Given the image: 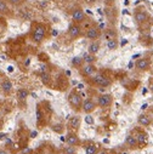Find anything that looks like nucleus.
<instances>
[{
    "label": "nucleus",
    "mask_w": 153,
    "mask_h": 154,
    "mask_svg": "<svg viewBox=\"0 0 153 154\" xmlns=\"http://www.w3.org/2000/svg\"><path fill=\"white\" fill-rule=\"evenodd\" d=\"M84 149H85V154H97V147L94 143L86 144L84 147Z\"/></svg>",
    "instance_id": "obj_17"
},
{
    "label": "nucleus",
    "mask_w": 153,
    "mask_h": 154,
    "mask_svg": "<svg viewBox=\"0 0 153 154\" xmlns=\"http://www.w3.org/2000/svg\"><path fill=\"white\" fill-rule=\"evenodd\" d=\"M63 154H76V149H75V147L68 144V147H64Z\"/></svg>",
    "instance_id": "obj_23"
},
{
    "label": "nucleus",
    "mask_w": 153,
    "mask_h": 154,
    "mask_svg": "<svg viewBox=\"0 0 153 154\" xmlns=\"http://www.w3.org/2000/svg\"><path fill=\"white\" fill-rule=\"evenodd\" d=\"M66 141H67V143H68L69 146H73V147H75V146L79 144V137L76 136L75 134H68V135L66 136Z\"/></svg>",
    "instance_id": "obj_10"
},
{
    "label": "nucleus",
    "mask_w": 153,
    "mask_h": 154,
    "mask_svg": "<svg viewBox=\"0 0 153 154\" xmlns=\"http://www.w3.org/2000/svg\"><path fill=\"white\" fill-rule=\"evenodd\" d=\"M118 46H119V44H118V42H117L116 39H111V40L107 42V48H108V50H111V51L117 50Z\"/></svg>",
    "instance_id": "obj_19"
},
{
    "label": "nucleus",
    "mask_w": 153,
    "mask_h": 154,
    "mask_svg": "<svg viewBox=\"0 0 153 154\" xmlns=\"http://www.w3.org/2000/svg\"><path fill=\"white\" fill-rule=\"evenodd\" d=\"M38 136V131H32L30 132V138H35Z\"/></svg>",
    "instance_id": "obj_31"
},
{
    "label": "nucleus",
    "mask_w": 153,
    "mask_h": 154,
    "mask_svg": "<svg viewBox=\"0 0 153 154\" xmlns=\"http://www.w3.org/2000/svg\"><path fill=\"white\" fill-rule=\"evenodd\" d=\"M83 89H84V85L83 84H79L78 85V90H83Z\"/></svg>",
    "instance_id": "obj_38"
},
{
    "label": "nucleus",
    "mask_w": 153,
    "mask_h": 154,
    "mask_svg": "<svg viewBox=\"0 0 153 154\" xmlns=\"http://www.w3.org/2000/svg\"><path fill=\"white\" fill-rule=\"evenodd\" d=\"M92 80H94V83H95L97 86H100V88H106V86H108V85L111 84V82L106 78L105 75H102V74L95 75Z\"/></svg>",
    "instance_id": "obj_4"
},
{
    "label": "nucleus",
    "mask_w": 153,
    "mask_h": 154,
    "mask_svg": "<svg viewBox=\"0 0 153 154\" xmlns=\"http://www.w3.org/2000/svg\"><path fill=\"white\" fill-rule=\"evenodd\" d=\"M95 67L92 66V64H85L83 68H82V74L83 75H85V76H90V75H92L94 73H95Z\"/></svg>",
    "instance_id": "obj_12"
},
{
    "label": "nucleus",
    "mask_w": 153,
    "mask_h": 154,
    "mask_svg": "<svg viewBox=\"0 0 153 154\" xmlns=\"http://www.w3.org/2000/svg\"><path fill=\"white\" fill-rule=\"evenodd\" d=\"M42 80H43V83H44V84H48V83H49V80H50V74H49V73L43 72V73H42Z\"/></svg>",
    "instance_id": "obj_26"
},
{
    "label": "nucleus",
    "mask_w": 153,
    "mask_h": 154,
    "mask_svg": "<svg viewBox=\"0 0 153 154\" xmlns=\"http://www.w3.org/2000/svg\"><path fill=\"white\" fill-rule=\"evenodd\" d=\"M68 125H69V128H72V129H74V130L79 129V126H80V118H79V117H73V118H70Z\"/></svg>",
    "instance_id": "obj_15"
},
{
    "label": "nucleus",
    "mask_w": 153,
    "mask_h": 154,
    "mask_svg": "<svg viewBox=\"0 0 153 154\" xmlns=\"http://www.w3.org/2000/svg\"><path fill=\"white\" fill-rule=\"evenodd\" d=\"M72 18L75 23H79V22H83L84 18H85V15L83 12V10L80 9H75L73 12H72Z\"/></svg>",
    "instance_id": "obj_8"
},
{
    "label": "nucleus",
    "mask_w": 153,
    "mask_h": 154,
    "mask_svg": "<svg viewBox=\"0 0 153 154\" xmlns=\"http://www.w3.org/2000/svg\"><path fill=\"white\" fill-rule=\"evenodd\" d=\"M30 154H40V153H30Z\"/></svg>",
    "instance_id": "obj_43"
},
{
    "label": "nucleus",
    "mask_w": 153,
    "mask_h": 154,
    "mask_svg": "<svg viewBox=\"0 0 153 154\" xmlns=\"http://www.w3.org/2000/svg\"><path fill=\"white\" fill-rule=\"evenodd\" d=\"M24 64H26V66H28V64H29V58H27V60H26V62H24Z\"/></svg>",
    "instance_id": "obj_40"
},
{
    "label": "nucleus",
    "mask_w": 153,
    "mask_h": 154,
    "mask_svg": "<svg viewBox=\"0 0 153 154\" xmlns=\"http://www.w3.org/2000/svg\"><path fill=\"white\" fill-rule=\"evenodd\" d=\"M2 90L5 92V94H10L11 90H12V83L9 80V79H5L3 83H2Z\"/></svg>",
    "instance_id": "obj_14"
},
{
    "label": "nucleus",
    "mask_w": 153,
    "mask_h": 154,
    "mask_svg": "<svg viewBox=\"0 0 153 154\" xmlns=\"http://www.w3.org/2000/svg\"><path fill=\"white\" fill-rule=\"evenodd\" d=\"M128 44V40L126 39H123V42L120 43V46H124V45H126Z\"/></svg>",
    "instance_id": "obj_33"
},
{
    "label": "nucleus",
    "mask_w": 153,
    "mask_h": 154,
    "mask_svg": "<svg viewBox=\"0 0 153 154\" xmlns=\"http://www.w3.org/2000/svg\"><path fill=\"white\" fill-rule=\"evenodd\" d=\"M89 52L90 54H92V55H95V54H97L98 52V50H100V44L98 43H91L90 45H89Z\"/></svg>",
    "instance_id": "obj_20"
},
{
    "label": "nucleus",
    "mask_w": 153,
    "mask_h": 154,
    "mask_svg": "<svg viewBox=\"0 0 153 154\" xmlns=\"http://www.w3.org/2000/svg\"><path fill=\"white\" fill-rule=\"evenodd\" d=\"M68 102L74 109H79L82 107V96L76 92H70L68 96Z\"/></svg>",
    "instance_id": "obj_2"
},
{
    "label": "nucleus",
    "mask_w": 153,
    "mask_h": 154,
    "mask_svg": "<svg viewBox=\"0 0 153 154\" xmlns=\"http://www.w3.org/2000/svg\"><path fill=\"white\" fill-rule=\"evenodd\" d=\"M28 95H29V92H28V90H26V89H20V90L17 91V98L21 100V101L26 100V98L28 97Z\"/></svg>",
    "instance_id": "obj_21"
},
{
    "label": "nucleus",
    "mask_w": 153,
    "mask_h": 154,
    "mask_svg": "<svg viewBox=\"0 0 153 154\" xmlns=\"http://www.w3.org/2000/svg\"><path fill=\"white\" fill-rule=\"evenodd\" d=\"M112 102H113L112 95H109V94H103V95H101V96L98 97L97 104H98L101 108H106V107H109V106L112 104Z\"/></svg>",
    "instance_id": "obj_3"
},
{
    "label": "nucleus",
    "mask_w": 153,
    "mask_h": 154,
    "mask_svg": "<svg viewBox=\"0 0 153 154\" xmlns=\"http://www.w3.org/2000/svg\"><path fill=\"white\" fill-rule=\"evenodd\" d=\"M85 123L89 124V125H92L94 124V118L91 117V115H86L85 117Z\"/></svg>",
    "instance_id": "obj_28"
},
{
    "label": "nucleus",
    "mask_w": 153,
    "mask_h": 154,
    "mask_svg": "<svg viewBox=\"0 0 153 154\" xmlns=\"http://www.w3.org/2000/svg\"><path fill=\"white\" fill-rule=\"evenodd\" d=\"M68 34L72 39H76V38H79L80 34H82V28L78 26V24H70L69 28H68Z\"/></svg>",
    "instance_id": "obj_6"
},
{
    "label": "nucleus",
    "mask_w": 153,
    "mask_h": 154,
    "mask_svg": "<svg viewBox=\"0 0 153 154\" xmlns=\"http://www.w3.org/2000/svg\"><path fill=\"white\" fill-rule=\"evenodd\" d=\"M97 154H108V153H107V150H105V149H102V150H100V152H97Z\"/></svg>",
    "instance_id": "obj_35"
},
{
    "label": "nucleus",
    "mask_w": 153,
    "mask_h": 154,
    "mask_svg": "<svg viewBox=\"0 0 153 154\" xmlns=\"http://www.w3.org/2000/svg\"><path fill=\"white\" fill-rule=\"evenodd\" d=\"M147 106H148V104H147V103H146V104H143V106H142V107H141V109H142V110H145V109H146V108H147Z\"/></svg>",
    "instance_id": "obj_39"
},
{
    "label": "nucleus",
    "mask_w": 153,
    "mask_h": 154,
    "mask_svg": "<svg viewBox=\"0 0 153 154\" xmlns=\"http://www.w3.org/2000/svg\"><path fill=\"white\" fill-rule=\"evenodd\" d=\"M8 2L10 4H12V5H20L22 3V0H8Z\"/></svg>",
    "instance_id": "obj_29"
},
{
    "label": "nucleus",
    "mask_w": 153,
    "mask_h": 154,
    "mask_svg": "<svg viewBox=\"0 0 153 154\" xmlns=\"http://www.w3.org/2000/svg\"><path fill=\"white\" fill-rule=\"evenodd\" d=\"M83 62H84V60H83L82 57H78V56L72 58V64H73L74 67H82Z\"/></svg>",
    "instance_id": "obj_22"
},
{
    "label": "nucleus",
    "mask_w": 153,
    "mask_h": 154,
    "mask_svg": "<svg viewBox=\"0 0 153 154\" xmlns=\"http://www.w3.org/2000/svg\"><path fill=\"white\" fill-rule=\"evenodd\" d=\"M100 36V32H98V29L97 28H89L88 30H86V38L88 39H91V40H95V39H97V38Z\"/></svg>",
    "instance_id": "obj_11"
},
{
    "label": "nucleus",
    "mask_w": 153,
    "mask_h": 154,
    "mask_svg": "<svg viewBox=\"0 0 153 154\" xmlns=\"http://www.w3.org/2000/svg\"><path fill=\"white\" fill-rule=\"evenodd\" d=\"M83 60H84L85 63H88V64H92V63L96 61V57H95V55L88 52V54H85V55L83 56Z\"/></svg>",
    "instance_id": "obj_18"
},
{
    "label": "nucleus",
    "mask_w": 153,
    "mask_h": 154,
    "mask_svg": "<svg viewBox=\"0 0 153 154\" xmlns=\"http://www.w3.org/2000/svg\"><path fill=\"white\" fill-rule=\"evenodd\" d=\"M57 34H58V32H57V29H52V35H54V36H56Z\"/></svg>",
    "instance_id": "obj_36"
},
{
    "label": "nucleus",
    "mask_w": 153,
    "mask_h": 154,
    "mask_svg": "<svg viewBox=\"0 0 153 154\" xmlns=\"http://www.w3.org/2000/svg\"><path fill=\"white\" fill-rule=\"evenodd\" d=\"M9 11V8H8V4L3 0H0V14H5Z\"/></svg>",
    "instance_id": "obj_25"
},
{
    "label": "nucleus",
    "mask_w": 153,
    "mask_h": 154,
    "mask_svg": "<svg viewBox=\"0 0 153 154\" xmlns=\"http://www.w3.org/2000/svg\"><path fill=\"white\" fill-rule=\"evenodd\" d=\"M0 154H9V152L5 149H0Z\"/></svg>",
    "instance_id": "obj_34"
},
{
    "label": "nucleus",
    "mask_w": 153,
    "mask_h": 154,
    "mask_svg": "<svg viewBox=\"0 0 153 154\" xmlns=\"http://www.w3.org/2000/svg\"><path fill=\"white\" fill-rule=\"evenodd\" d=\"M137 122H139V124H140V125H142V126H148V125L151 124V119L147 117V115H145V114L139 115Z\"/></svg>",
    "instance_id": "obj_16"
},
{
    "label": "nucleus",
    "mask_w": 153,
    "mask_h": 154,
    "mask_svg": "<svg viewBox=\"0 0 153 154\" xmlns=\"http://www.w3.org/2000/svg\"><path fill=\"white\" fill-rule=\"evenodd\" d=\"M133 67H134V63H133V62H130V63L128 64V68H129V69H131Z\"/></svg>",
    "instance_id": "obj_37"
},
{
    "label": "nucleus",
    "mask_w": 153,
    "mask_h": 154,
    "mask_svg": "<svg viewBox=\"0 0 153 154\" xmlns=\"http://www.w3.org/2000/svg\"><path fill=\"white\" fill-rule=\"evenodd\" d=\"M22 153H23V154H30V153H33V152H32L30 148H24V149H22Z\"/></svg>",
    "instance_id": "obj_30"
},
{
    "label": "nucleus",
    "mask_w": 153,
    "mask_h": 154,
    "mask_svg": "<svg viewBox=\"0 0 153 154\" xmlns=\"http://www.w3.org/2000/svg\"><path fill=\"white\" fill-rule=\"evenodd\" d=\"M125 144H126L129 148H137V146H139L136 137H134V136H131V135L126 136V138H125Z\"/></svg>",
    "instance_id": "obj_13"
},
{
    "label": "nucleus",
    "mask_w": 153,
    "mask_h": 154,
    "mask_svg": "<svg viewBox=\"0 0 153 154\" xmlns=\"http://www.w3.org/2000/svg\"><path fill=\"white\" fill-rule=\"evenodd\" d=\"M136 140H137V143H139V144H145V143H146V141H147L146 135H145V134H142V132H140V134L137 135Z\"/></svg>",
    "instance_id": "obj_24"
},
{
    "label": "nucleus",
    "mask_w": 153,
    "mask_h": 154,
    "mask_svg": "<svg viewBox=\"0 0 153 154\" xmlns=\"http://www.w3.org/2000/svg\"><path fill=\"white\" fill-rule=\"evenodd\" d=\"M95 108H96V104H95L91 100H85V101L83 102V104H82V109H83V112L86 113V114L94 112Z\"/></svg>",
    "instance_id": "obj_7"
},
{
    "label": "nucleus",
    "mask_w": 153,
    "mask_h": 154,
    "mask_svg": "<svg viewBox=\"0 0 153 154\" xmlns=\"http://www.w3.org/2000/svg\"><path fill=\"white\" fill-rule=\"evenodd\" d=\"M149 66H151L149 60H148V58H145V57H143V58H139V60L136 61V63H135L136 69L142 70V72L148 70V69H149Z\"/></svg>",
    "instance_id": "obj_5"
},
{
    "label": "nucleus",
    "mask_w": 153,
    "mask_h": 154,
    "mask_svg": "<svg viewBox=\"0 0 153 154\" xmlns=\"http://www.w3.org/2000/svg\"><path fill=\"white\" fill-rule=\"evenodd\" d=\"M149 90H151V92L153 94V79L151 80V84H149Z\"/></svg>",
    "instance_id": "obj_32"
},
{
    "label": "nucleus",
    "mask_w": 153,
    "mask_h": 154,
    "mask_svg": "<svg viewBox=\"0 0 153 154\" xmlns=\"http://www.w3.org/2000/svg\"><path fill=\"white\" fill-rule=\"evenodd\" d=\"M42 119H43L42 110H40V108H38V109H36V120H38V123H40Z\"/></svg>",
    "instance_id": "obj_27"
},
{
    "label": "nucleus",
    "mask_w": 153,
    "mask_h": 154,
    "mask_svg": "<svg viewBox=\"0 0 153 154\" xmlns=\"http://www.w3.org/2000/svg\"><path fill=\"white\" fill-rule=\"evenodd\" d=\"M9 72H14V68L12 67H9Z\"/></svg>",
    "instance_id": "obj_42"
},
{
    "label": "nucleus",
    "mask_w": 153,
    "mask_h": 154,
    "mask_svg": "<svg viewBox=\"0 0 153 154\" xmlns=\"http://www.w3.org/2000/svg\"><path fill=\"white\" fill-rule=\"evenodd\" d=\"M45 33H46V28L45 26L43 24H36L35 28H34V32H33V35H32V39L34 43H42L45 38Z\"/></svg>",
    "instance_id": "obj_1"
},
{
    "label": "nucleus",
    "mask_w": 153,
    "mask_h": 154,
    "mask_svg": "<svg viewBox=\"0 0 153 154\" xmlns=\"http://www.w3.org/2000/svg\"><path fill=\"white\" fill-rule=\"evenodd\" d=\"M134 18H135L136 23L142 24V23H145V22L148 20V15H147L145 11H136L135 15H134Z\"/></svg>",
    "instance_id": "obj_9"
},
{
    "label": "nucleus",
    "mask_w": 153,
    "mask_h": 154,
    "mask_svg": "<svg viewBox=\"0 0 153 154\" xmlns=\"http://www.w3.org/2000/svg\"><path fill=\"white\" fill-rule=\"evenodd\" d=\"M124 4L125 5H129V0H124Z\"/></svg>",
    "instance_id": "obj_41"
}]
</instances>
